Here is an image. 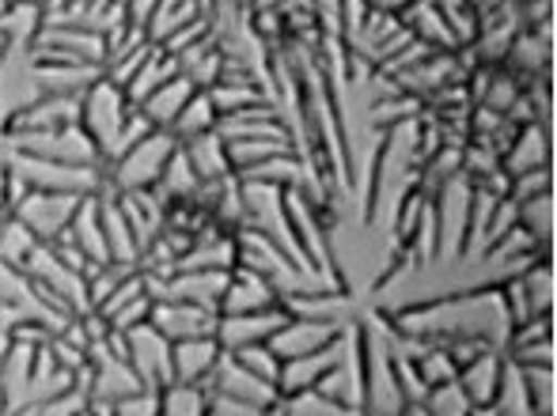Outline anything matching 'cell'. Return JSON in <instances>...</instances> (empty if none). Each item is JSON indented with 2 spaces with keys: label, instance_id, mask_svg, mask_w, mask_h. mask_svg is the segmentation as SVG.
Segmentation results:
<instances>
[{
  "label": "cell",
  "instance_id": "16",
  "mask_svg": "<svg viewBox=\"0 0 557 416\" xmlns=\"http://www.w3.org/2000/svg\"><path fill=\"white\" fill-rule=\"evenodd\" d=\"M160 416H209L206 387H190V382H171V387H163Z\"/></svg>",
  "mask_w": 557,
  "mask_h": 416
},
{
  "label": "cell",
  "instance_id": "20",
  "mask_svg": "<svg viewBox=\"0 0 557 416\" xmlns=\"http://www.w3.org/2000/svg\"><path fill=\"white\" fill-rule=\"evenodd\" d=\"M429 160H436L444 167L447 152H433ZM425 178H433V182H436V167H425ZM451 178H462V152H459V148H451V167H447V182L441 178V190H444V186H451Z\"/></svg>",
  "mask_w": 557,
  "mask_h": 416
},
{
  "label": "cell",
  "instance_id": "21",
  "mask_svg": "<svg viewBox=\"0 0 557 416\" xmlns=\"http://www.w3.org/2000/svg\"><path fill=\"white\" fill-rule=\"evenodd\" d=\"M398 416H429V413H425V405H403Z\"/></svg>",
  "mask_w": 557,
  "mask_h": 416
},
{
  "label": "cell",
  "instance_id": "3",
  "mask_svg": "<svg viewBox=\"0 0 557 416\" xmlns=\"http://www.w3.org/2000/svg\"><path fill=\"white\" fill-rule=\"evenodd\" d=\"M206 390H213V394H224V398H232V402H243V405H250V409H258V413H265L273 402L281 398V390L273 387V382H262L258 375H250L247 367H239L232 356H221V364H216V371L209 375V382H206Z\"/></svg>",
  "mask_w": 557,
  "mask_h": 416
},
{
  "label": "cell",
  "instance_id": "14",
  "mask_svg": "<svg viewBox=\"0 0 557 416\" xmlns=\"http://www.w3.org/2000/svg\"><path fill=\"white\" fill-rule=\"evenodd\" d=\"M216 117H221V114H216L209 91H194L190 103L178 110V117L171 122L168 133L178 140V144H190V140H198V137H206V133L216 129Z\"/></svg>",
  "mask_w": 557,
  "mask_h": 416
},
{
  "label": "cell",
  "instance_id": "7",
  "mask_svg": "<svg viewBox=\"0 0 557 416\" xmlns=\"http://www.w3.org/2000/svg\"><path fill=\"white\" fill-rule=\"evenodd\" d=\"M224 349L216 337H190V341H171V382H190L206 387L216 371Z\"/></svg>",
  "mask_w": 557,
  "mask_h": 416
},
{
  "label": "cell",
  "instance_id": "2",
  "mask_svg": "<svg viewBox=\"0 0 557 416\" xmlns=\"http://www.w3.org/2000/svg\"><path fill=\"white\" fill-rule=\"evenodd\" d=\"M125 337H129V364H133V371H137V379L145 382L148 390L171 387V341L168 337H163L152 322L129 329Z\"/></svg>",
  "mask_w": 557,
  "mask_h": 416
},
{
  "label": "cell",
  "instance_id": "10",
  "mask_svg": "<svg viewBox=\"0 0 557 416\" xmlns=\"http://www.w3.org/2000/svg\"><path fill=\"white\" fill-rule=\"evenodd\" d=\"M505 175H523V171L550 167V125H520V137L512 148H505Z\"/></svg>",
  "mask_w": 557,
  "mask_h": 416
},
{
  "label": "cell",
  "instance_id": "15",
  "mask_svg": "<svg viewBox=\"0 0 557 416\" xmlns=\"http://www.w3.org/2000/svg\"><path fill=\"white\" fill-rule=\"evenodd\" d=\"M516 224L535 239L539 254L550 257V239H554V198L550 193H539L531 201H520L516 205Z\"/></svg>",
  "mask_w": 557,
  "mask_h": 416
},
{
  "label": "cell",
  "instance_id": "8",
  "mask_svg": "<svg viewBox=\"0 0 557 416\" xmlns=\"http://www.w3.org/2000/svg\"><path fill=\"white\" fill-rule=\"evenodd\" d=\"M342 352H345V333L337 337L334 344H326V349L311 352V356L285 360V364H281V382H277V390H281V394H304V390H315L319 382H323L326 375H331L334 367H337Z\"/></svg>",
  "mask_w": 557,
  "mask_h": 416
},
{
  "label": "cell",
  "instance_id": "12",
  "mask_svg": "<svg viewBox=\"0 0 557 416\" xmlns=\"http://www.w3.org/2000/svg\"><path fill=\"white\" fill-rule=\"evenodd\" d=\"M500 367H505V356L500 352H482L478 360L459 367V387L467 390V398L474 405H493L497 398V382H500Z\"/></svg>",
  "mask_w": 557,
  "mask_h": 416
},
{
  "label": "cell",
  "instance_id": "18",
  "mask_svg": "<svg viewBox=\"0 0 557 416\" xmlns=\"http://www.w3.org/2000/svg\"><path fill=\"white\" fill-rule=\"evenodd\" d=\"M227 356L239 367H247L250 375H258L262 382H273V387L281 382V360L273 356L270 344H247V349H235V352H227Z\"/></svg>",
  "mask_w": 557,
  "mask_h": 416
},
{
  "label": "cell",
  "instance_id": "11",
  "mask_svg": "<svg viewBox=\"0 0 557 416\" xmlns=\"http://www.w3.org/2000/svg\"><path fill=\"white\" fill-rule=\"evenodd\" d=\"M194 91H198V88H194V84L178 73L175 80H168L163 88H156L148 99H140V114L148 117V125H152V129H171V122L178 117V110L190 103Z\"/></svg>",
  "mask_w": 557,
  "mask_h": 416
},
{
  "label": "cell",
  "instance_id": "1",
  "mask_svg": "<svg viewBox=\"0 0 557 416\" xmlns=\"http://www.w3.org/2000/svg\"><path fill=\"white\" fill-rule=\"evenodd\" d=\"M178 148H183V144H178L168 129H152L148 137H140L137 144L122 152V178H117V186H122L125 193L152 190V186L160 182L168 160L178 152Z\"/></svg>",
  "mask_w": 557,
  "mask_h": 416
},
{
  "label": "cell",
  "instance_id": "19",
  "mask_svg": "<svg viewBox=\"0 0 557 416\" xmlns=\"http://www.w3.org/2000/svg\"><path fill=\"white\" fill-rule=\"evenodd\" d=\"M114 416H160V390H137V394L114 402Z\"/></svg>",
  "mask_w": 557,
  "mask_h": 416
},
{
  "label": "cell",
  "instance_id": "5",
  "mask_svg": "<svg viewBox=\"0 0 557 416\" xmlns=\"http://www.w3.org/2000/svg\"><path fill=\"white\" fill-rule=\"evenodd\" d=\"M148 322H152L168 341H190V337H216L221 311L198 307V303L163 300V303H152V318Z\"/></svg>",
  "mask_w": 557,
  "mask_h": 416
},
{
  "label": "cell",
  "instance_id": "22",
  "mask_svg": "<svg viewBox=\"0 0 557 416\" xmlns=\"http://www.w3.org/2000/svg\"><path fill=\"white\" fill-rule=\"evenodd\" d=\"M470 416H500V413L493 409V405H474V409H470Z\"/></svg>",
  "mask_w": 557,
  "mask_h": 416
},
{
  "label": "cell",
  "instance_id": "4",
  "mask_svg": "<svg viewBox=\"0 0 557 416\" xmlns=\"http://www.w3.org/2000/svg\"><path fill=\"white\" fill-rule=\"evenodd\" d=\"M342 333H345V326H337V322L288 318L265 344H270L273 356L285 364V360H300V356H311V352L326 349V344H334Z\"/></svg>",
  "mask_w": 557,
  "mask_h": 416
},
{
  "label": "cell",
  "instance_id": "13",
  "mask_svg": "<svg viewBox=\"0 0 557 416\" xmlns=\"http://www.w3.org/2000/svg\"><path fill=\"white\" fill-rule=\"evenodd\" d=\"M186 160L194 163V171H198L201 182H221V178H232V163H227V144L221 133H206V137L190 140V144H183Z\"/></svg>",
  "mask_w": 557,
  "mask_h": 416
},
{
  "label": "cell",
  "instance_id": "6",
  "mask_svg": "<svg viewBox=\"0 0 557 416\" xmlns=\"http://www.w3.org/2000/svg\"><path fill=\"white\" fill-rule=\"evenodd\" d=\"M288 318H293V314H288L285 303H277V307H270V311H255V314H221L216 341H221L224 352L247 349V344H265Z\"/></svg>",
  "mask_w": 557,
  "mask_h": 416
},
{
  "label": "cell",
  "instance_id": "9",
  "mask_svg": "<svg viewBox=\"0 0 557 416\" xmlns=\"http://www.w3.org/2000/svg\"><path fill=\"white\" fill-rule=\"evenodd\" d=\"M277 303H281V295L270 280L243 269V265H235L232 280H227V288L221 295V314H255V311L277 307Z\"/></svg>",
  "mask_w": 557,
  "mask_h": 416
},
{
  "label": "cell",
  "instance_id": "17",
  "mask_svg": "<svg viewBox=\"0 0 557 416\" xmlns=\"http://www.w3.org/2000/svg\"><path fill=\"white\" fill-rule=\"evenodd\" d=\"M425 413L429 416H470L474 409V402L467 398V390L459 387V382H444V387H429L425 394Z\"/></svg>",
  "mask_w": 557,
  "mask_h": 416
}]
</instances>
